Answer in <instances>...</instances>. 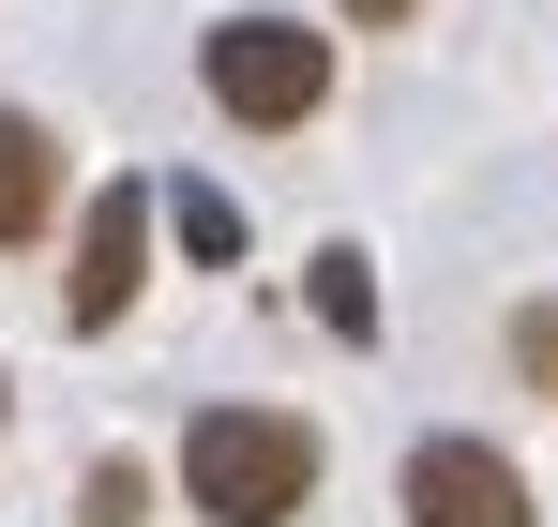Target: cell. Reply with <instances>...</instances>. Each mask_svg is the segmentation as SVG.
Masks as SVG:
<instances>
[{
  "mask_svg": "<svg viewBox=\"0 0 558 527\" xmlns=\"http://www.w3.org/2000/svg\"><path fill=\"white\" fill-rule=\"evenodd\" d=\"M408 527H529L513 452H483V438H423V452H408Z\"/></svg>",
  "mask_w": 558,
  "mask_h": 527,
  "instance_id": "4",
  "label": "cell"
},
{
  "mask_svg": "<svg viewBox=\"0 0 558 527\" xmlns=\"http://www.w3.org/2000/svg\"><path fill=\"white\" fill-rule=\"evenodd\" d=\"M182 498L211 527H287L302 498H317V438L287 422V407H211L182 438Z\"/></svg>",
  "mask_w": 558,
  "mask_h": 527,
  "instance_id": "1",
  "label": "cell"
},
{
  "mask_svg": "<svg viewBox=\"0 0 558 527\" xmlns=\"http://www.w3.org/2000/svg\"><path fill=\"white\" fill-rule=\"evenodd\" d=\"M196 76H211V106H227V121L287 136V121H317V106H332V30H302V15H227Z\"/></svg>",
  "mask_w": 558,
  "mask_h": 527,
  "instance_id": "2",
  "label": "cell"
},
{
  "mask_svg": "<svg viewBox=\"0 0 558 527\" xmlns=\"http://www.w3.org/2000/svg\"><path fill=\"white\" fill-rule=\"evenodd\" d=\"M513 377L558 407V302H529V317H513Z\"/></svg>",
  "mask_w": 558,
  "mask_h": 527,
  "instance_id": "8",
  "label": "cell"
},
{
  "mask_svg": "<svg viewBox=\"0 0 558 527\" xmlns=\"http://www.w3.org/2000/svg\"><path fill=\"white\" fill-rule=\"evenodd\" d=\"M46 211H61V151H46V121H15V106H0V257H15Z\"/></svg>",
  "mask_w": 558,
  "mask_h": 527,
  "instance_id": "5",
  "label": "cell"
},
{
  "mask_svg": "<svg viewBox=\"0 0 558 527\" xmlns=\"http://www.w3.org/2000/svg\"><path fill=\"white\" fill-rule=\"evenodd\" d=\"M0 422H15V392H0Z\"/></svg>",
  "mask_w": 558,
  "mask_h": 527,
  "instance_id": "10",
  "label": "cell"
},
{
  "mask_svg": "<svg viewBox=\"0 0 558 527\" xmlns=\"http://www.w3.org/2000/svg\"><path fill=\"white\" fill-rule=\"evenodd\" d=\"M317 317H332V332H377V271L348 257V242H332V257H317Z\"/></svg>",
  "mask_w": 558,
  "mask_h": 527,
  "instance_id": "7",
  "label": "cell"
},
{
  "mask_svg": "<svg viewBox=\"0 0 558 527\" xmlns=\"http://www.w3.org/2000/svg\"><path fill=\"white\" fill-rule=\"evenodd\" d=\"M136 286H151V181H106L92 226H76V286H61V317H76V332H106Z\"/></svg>",
  "mask_w": 558,
  "mask_h": 527,
  "instance_id": "3",
  "label": "cell"
},
{
  "mask_svg": "<svg viewBox=\"0 0 558 527\" xmlns=\"http://www.w3.org/2000/svg\"><path fill=\"white\" fill-rule=\"evenodd\" d=\"M167 211H182V242H196V257H242V211H227V196H167Z\"/></svg>",
  "mask_w": 558,
  "mask_h": 527,
  "instance_id": "9",
  "label": "cell"
},
{
  "mask_svg": "<svg viewBox=\"0 0 558 527\" xmlns=\"http://www.w3.org/2000/svg\"><path fill=\"white\" fill-rule=\"evenodd\" d=\"M151 513V467H136V452H106L92 482H76V527H136Z\"/></svg>",
  "mask_w": 558,
  "mask_h": 527,
  "instance_id": "6",
  "label": "cell"
}]
</instances>
